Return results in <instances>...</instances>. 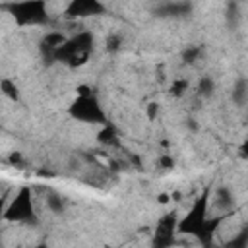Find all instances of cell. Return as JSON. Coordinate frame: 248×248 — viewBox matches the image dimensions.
Wrapping results in <instances>:
<instances>
[{"label": "cell", "mask_w": 248, "mask_h": 248, "mask_svg": "<svg viewBox=\"0 0 248 248\" xmlns=\"http://www.w3.org/2000/svg\"><path fill=\"white\" fill-rule=\"evenodd\" d=\"M231 97H232V103L236 107H244L246 105V101H248V85H246V79L244 78L236 79V83L232 85Z\"/></svg>", "instance_id": "1"}, {"label": "cell", "mask_w": 248, "mask_h": 248, "mask_svg": "<svg viewBox=\"0 0 248 248\" xmlns=\"http://www.w3.org/2000/svg\"><path fill=\"white\" fill-rule=\"evenodd\" d=\"M225 17H227V25H229V29L236 31V29H238V25H240V19H242L238 2H234V0H232V2L227 6V14H225Z\"/></svg>", "instance_id": "2"}, {"label": "cell", "mask_w": 248, "mask_h": 248, "mask_svg": "<svg viewBox=\"0 0 248 248\" xmlns=\"http://www.w3.org/2000/svg\"><path fill=\"white\" fill-rule=\"evenodd\" d=\"M215 202H217L219 207L227 209V207L234 205V196L231 194V190H227V188H219V190H217V196H215Z\"/></svg>", "instance_id": "3"}, {"label": "cell", "mask_w": 248, "mask_h": 248, "mask_svg": "<svg viewBox=\"0 0 248 248\" xmlns=\"http://www.w3.org/2000/svg\"><path fill=\"white\" fill-rule=\"evenodd\" d=\"M213 91H215V81H213L211 78H202V81H200V85H198V93H200L202 97H211Z\"/></svg>", "instance_id": "4"}, {"label": "cell", "mask_w": 248, "mask_h": 248, "mask_svg": "<svg viewBox=\"0 0 248 248\" xmlns=\"http://www.w3.org/2000/svg\"><path fill=\"white\" fill-rule=\"evenodd\" d=\"M46 203H48V207H50L54 213H62V211H64V200H62L60 194H50V196L46 198Z\"/></svg>", "instance_id": "5"}]
</instances>
